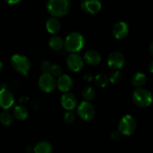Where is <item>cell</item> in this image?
I'll return each mask as SVG.
<instances>
[{
	"instance_id": "1f68e13d",
	"label": "cell",
	"mask_w": 153,
	"mask_h": 153,
	"mask_svg": "<svg viewBox=\"0 0 153 153\" xmlns=\"http://www.w3.org/2000/svg\"><path fill=\"white\" fill-rule=\"evenodd\" d=\"M149 52H150V53L152 54V55L153 56V41L149 45Z\"/></svg>"
},
{
	"instance_id": "9c48e42d",
	"label": "cell",
	"mask_w": 153,
	"mask_h": 153,
	"mask_svg": "<svg viewBox=\"0 0 153 153\" xmlns=\"http://www.w3.org/2000/svg\"><path fill=\"white\" fill-rule=\"evenodd\" d=\"M67 65L72 71L79 72L83 68L84 60L79 54L71 53L67 57Z\"/></svg>"
},
{
	"instance_id": "d4e9b609",
	"label": "cell",
	"mask_w": 153,
	"mask_h": 153,
	"mask_svg": "<svg viewBox=\"0 0 153 153\" xmlns=\"http://www.w3.org/2000/svg\"><path fill=\"white\" fill-rule=\"evenodd\" d=\"M50 74L55 77L59 78L60 76H62V68L58 64H52V67L50 70Z\"/></svg>"
},
{
	"instance_id": "7402d4cb",
	"label": "cell",
	"mask_w": 153,
	"mask_h": 153,
	"mask_svg": "<svg viewBox=\"0 0 153 153\" xmlns=\"http://www.w3.org/2000/svg\"><path fill=\"white\" fill-rule=\"evenodd\" d=\"M13 122V117L10 113L7 111H3L0 113V123L2 125L8 126Z\"/></svg>"
},
{
	"instance_id": "f546056e",
	"label": "cell",
	"mask_w": 153,
	"mask_h": 153,
	"mask_svg": "<svg viewBox=\"0 0 153 153\" xmlns=\"http://www.w3.org/2000/svg\"><path fill=\"white\" fill-rule=\"evenodd\" d=\"M25 151H26L27 153H32L34 152V147L31 146H28L25 149Z\"/></svg>"
},
{
	"instance_id": "4dcf8cb0",
	"label": "cell",
	"mask_w": 153,
	"mask_h": 153,
	"mask_svg": "<svg viewBox=\"0 0 153 153\" xmlns=\"http://www.w3.org/2000/svg\"><path fill=\"white\" fill-rule=\"evenodd\" d=\"M149 71L153 73V60H152V61H150V63H149Z\"/></svg>"
},
{
	"instance_id": "4fadbf2b",
	"label": "cell",
	"mask_w": 153,
	"mask_h": 153,
	"mask_svg": "<svg viewBox=\"0 0 153 153\" xmlns=\"http://www.w3.org/2000/svg\"><path fill=\"white\" fill-rule=\"evenodd\" d=\"M112 33L114 36L115 38L118 40H122L125 38L128 34V26L126 22L120 21L117 22L113 27L112 29Z\"/></svg>"
},
{
	"instance_id": "44dd1931",
	"label": "cell",
	"mask_w": 153,
	"mask_h": 153,
	"mask_svg": "<svg viewBox=\"0 0 153 153\" xmlns=\"http://www.w3.org/2000/svg\"><path fill=\"white\" fill-rule=\"evenodd\" d=\"M95 84L100 88H105L109 84V79L107 76L104 74H98L94 79Z\"/></svg>"
},
{
	"instance_id": "6da1fadb",
	"label": "cell",
	"mask_w": 153,
	"mask_h": 153,
	"mask_svg": "<svg viewBox=\"0 0 153 153\" xmlns=\"http://www.w3.org/2000/svg\"><path fill=\"white\" fill-rule=\"evenodd\" d=\"M85 40L83 35L79 32L73 31L69 34L64 40V48L71 53H76L82 50L85 46Z\"/></svg>"
},
{
	"instance_id": "277c9868",
	"label": "cell",
	"mask_w": 153,
	"mask_h": 153,
	"mask_svg": "<svg viewBox=\"0 0 153 153\" xmlns=\"http://www.w3.org/2000/svg\"><path fill=\"white\" fill-rule=\"evenodd\" d=\"M132 100L134 104L138 107H149L152 102V94L149 90L146 88H138L133 92Z\"/></svg>"
},
{
	"instance_id": "ac0fdd59",
	"label": "cell",
	"mask_w": 153,
	"mask_h": 153,
	"mask_svg": "<svg viewBox=\"0 0 153 153\" xmlns=\"http://www.w3.org/2000/svg\"><path fill=\"white\" fill-rule=\"evenodd\" d=\"M34 153H52V146L49 142L40 141L36 144L34 147Z\"/></svg>"
},
{
	"instance_id": "ba28073f",
	"label": "cell",
	"mask_w": 153,
	"mask_h": 153,
	"mask_svg": "<svg viewBox=\"0 0 153 153\" xmlns=\"http://www.w3.org/2000/svg\"><path fill=\"white\" fill-rule=\"evenodd\" d=\"M125 64V57L119 52H113L108 57V65L114 70L122 68Z\"/></svg>"
},
{
	"instance_id": "d6a6232c",
	"label": "cell",
	"mask_w": 153,
	"mask_h": 153,
	"mask_svg": "<svg viewBox=\"0 0 153 153\" xmlns=\"http://www.w3.org/2000/svg\"><path fill=\"white\" fill-rule=\"evenodd\" d=\"M18 2H19V0H18V1H7V3H8V4H16V3H18Z\"/></svg>"
},
{
	"instance_id": "83f0119b",
	"label": "cell",
	"mask_w": 153,
	"mask_h": 153,
	"mask_svg": "<svg viewBox=\"0 0 153 153\" xmlns=\"http://www.w3.org/2000/svg\"><path fill=\"white\" fill-rule=\"evenodd\" d=\"M121 136H122V134L120 132L119 130H114L111 134V137L114 140H119L121 138Z\"/></svg>"
},
{
	"instance_id": "484cf974",
	"label": "cell",
	"mask_w": 153,
	"mask_h": 153,
	"mask_svg": "<svg viewBox=\"0 0 153 153\" xmlns=\"http://www.w3.org/2000/svg\"><path fill=\"white\" fill-rule=\"evenodd\" d=\"M76 120V115L74 114V113L70 111H67L64 115V121L67 124H69V125H71Z\"/></svg>"
},
{
	"instance_id": "ffe728a7",
	"label": "cell",
	"mask_w": 153,
	"mask_h": 153,
	"mask_svg": "<svg viewBox=\"0 0 153 153\" xmlns=\"http://www.w3.org/2000/svg\"><path fill=\"white\" fill-rule=\"evenodd\" d=\"M146 82V75L143 74V73H134L131 78V84L134 87L136 88H141L143 85H145Z\"/></svg>"
},
{
	"instance_id": "d6986e66",
	"label": "cell",
	"mask_w": 153,
	"mask_h": 153,
	"mask_svg": "<svg viewBox=\"0 0 153 153\" xmlns=\"http://www.w3.org/2000/svg\"><path fill=\"white\" fill-rule=\"evenodd\" d=\"M49 46L54 51H61L64 46V42L61 37L52 36L49 40Z\"/></svg>"
},
{
	"instance_id": "7c38bea8",
	"label": "cell",
	"mask_w": 153,
	"mask_h": 153,
	"mask_svg": "<svg viewBox=\"0 0 153 153\" xmlns=\"http://www.w3.org/2000/svg\"><path fill=\"white\" fill-rule=\"evenodd\" d=\"M61 104L64 109L69 111L75 108L77 105V99L74 94L65 93L61 98Z\"/></svg>"
},
{
	"instance_id": "603a6c76",
	"label": "cell",
	"mask_w": 153,
	"mask_h": 153,
	"mask_svg": "<svg viewBox=\"0 0 153 153\" xmlns=\"http://www.w3.org/2000/svg\"><path fill=\"white\" fill-rule=\"evenodd\" d=\"M82 97L85 99V101L91 102L95 98L96 91L92 87H87L82 91Z\"/></svg>"
},
{
	"instance_id": "52a82bcc",
	"label": "cell",
	"mask_w": 153,
	"mask_h": 153,
	"mask_svg": "<svg viewBox=\"0 0 153 153\" xmlns=\"http://www.w3.org/2000/svg\"><path fill=\"white\" fill-rule=\"evenodd\" d=\"M38 85L40 90L43 92L51 93L57 87V82L50 73H44L39 78Z\"/></svg>"
},
{
	"instance_id": "5bb4252c",
	"label": "cell",
	"mask_w": 153,
	"mask_h": 153,
	"mask_svg": "<svg viewBox=\"0 0 153 153\" xmlns=\"http://www.w3.org/2000/svg\"><path fill=\"white\" fill-rule=\"evenodd\" d=\"M56 82L58 89L64 93H68L73 86V79L67 74H64L60 76Z\"/></svg>"
},
{
	"instance_id": "e0dca14e",
	"label": "cell",
	"mask_w": 153,
	"mask_h": 153,
	"mask_svg": "<svg viewBox=\"0 0 153 153\" xmlns=\"http://www.w3.org/2000/svg\"><path fill=\"white\" fill-rule=\"evenodd\" d=\"M13 116L18 120H25L28 116V111L25 107L22 105L15 106L13 110Z\"/></svg>"
},
{
	"instance_id": "2e32d148",
	"label": "cell",
	"mask_w": 153,
	"mask_h": 153,
	"mask_svg": "<svg viewBox=\"0 0 153 153\" xmlns=\"http://www.w3.org/2000/svg\"><path fill=\"white\" fill-rule=\"evenodd\" d=\"M46 28L48 32L50 34H57L61 30V25L58 19L55 17H50L47 19L46 22Z\"/></svg>"
},
{
	"instance_id": "7a4b0ae2",
	"label": "cell",
	"mask_w": 153,
	"mask_h": 153,
	"mask_svg": "<svg viewBox=\"0 0 153 153\" xmlns=\"http://www.w3.org/2000/svg\"><path fill=\"white\" fill-rule=\"evenodd\" d=\"M46 7L53 17H61L69 12L70 2L67 0H50L46 3Z\"/></svg>"
},
{
	"instance_id": "8fae6325",
	"label": "cell",
	"mask_w": 153,
	"mask_h": 153,
	"mask_svg": "<svg viewBox=\"0 0 153 153\" xmlns=\"http://www.w3.org/2000/svg\"><path fill=\"white\" fill-rule=\"evenodd\" d=\"M81 8L85 13L89 14H96L101 10L102 3L97 0L83 1L81 3Z\"/></svg>"
},
{
	"instance_id": "836d02e7",
	"label": "cell",
	"mask_w": 153,
	"mask_h": 153,
	"mask_svg": "<svg viewBox=\"0 0 153 153\" xmlns=\"http://www.w3.org/2000/svg\"><path fill=\"white\" fill-rule=\"evenodd\" d=\"M2 68H3V64H2V62H1V61H0V72L1 71Z\"/></svg>"
},
{
	"instance_id": "3957f363",
	"label": "cell",
	"mask_w": 153,
	"mask_h": 153,
	"mask_svg": "<svg viewBox=\"0 0 153 153\" xmlns=\"http://www.w3.org/2000/svg\"><path fill=\"white\" fill-rule=\"evenodd\" d=\"M10 65L17 73L27 76L31 68L30 60L25 55L15 54L10 58Z\"/></svg>"
},
{
	"instance_id": "5b68a950",
	"label": "cell",
	"mask_w": 153,
	"mask_h": 153,
	"mask_svg": "<svg viewBox=\"0 0 153 153\" xmlns=\"http://www.w3.org/2000/svg\"><path fill=\"white\" fill-rule=\"evenodd\" d=\"M137 128V122L131 115L126 114L121 118L118 130L122 134L126 136L131 135Z\"/></svg>"
},
{
	"instance_id": "f1b7e54d",
	"label": "cell",
	"mask_w": 153,
	"mask_h": 153,
	"mask_svg": "<svg viewBox=\"0 0 153 153\" xmlns=\"http://www.w3.org/2000/svg\"><path fill=\"white\" fill-rule=\"evenodd\" d=\"M84 79H85V80L88 81V82H91V81L93 79V76L91 73H87V74H85V76H84Z\"/></svg>"
},
{
	"instance_id": "9a60e30c",
	"label": "cell",
	"mask_w": 153,
	"mask_h": 153,
	"mask_svg": "<svg viewBox=\"0 0 153 153\" xmlns=\"http://www.w3.org/2000/svg\"><path fill=\"white\" fill-rule=\"evenodd\" d=\"M101 55L97 51L94 49H90L87 51L84 55L83 60L84 61L91 66L98 65L101 61Z\"/></svg>"
},
{
	"instance_id": "4316f807",
	"label": "cell",
	"mask_w": 153,
	"mask_h": 153,
	"mask_svg": "<svg viewBox=\"0 0 153 153\" xmlns=\"http://www.w3.org/2000/svg\"><path fill=\"white\" fill-rule=\"evenodd\" d=\"M52 67V64L49 61H44L40 64V70L43 74L44 73H50L51 68Z\"/></svg>"
},
{
	"instance_id": "30bf717a",
	"label": "cell",
	"mask_w": 153,
	"mask_h": 153,
	"mask_svg": "<svg viewBox=\"0 0 153 153\" xmlns=\"http://www.w3.org/2000/svg\"><path fill=\"white\" fill-rule=\"evenodd\" d=\"M14 97L7 88H1L0 90V107L7 110L11 108L14 104Z\"/></svg>"
},
{
	"instance_id": "cb8c5ba5",
	"label": "cell",
	"mask_w": 153,
	"mask_h": 153,
	"mask_svg": "<svg viewBox=\"0 0 153 153\" xmlns=\"http://www.w3.org/2000/svg\"><path fill=\"white\" fill-rule=\"evenodd\" d=\"M108 79L109 82H111L112 84H114V85L119 84L122 80V74L118 70H114V71L111 73Z\"/></svg>"
},
{
	"instance_id": "8992f818",
	"label": "cell",
	"mask_w": 153,
	"mask_h": 153,
	"mask_svg": "<svg viewBox=\"0 0 153 153\" xmlns=\"http://www.w3.org/2000/svg\"><path fill=\"white\" fill-rule=\"evenodd\" d=\"M78 116L85 121H90L95 117L96 111L94 106L90 102L83 101L77 108Z\"/></svg>"
}]
</instances>
